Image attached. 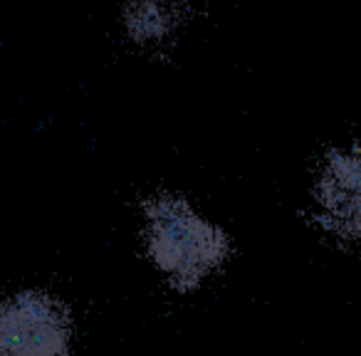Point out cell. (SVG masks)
<instances>
[{
	"label": "cell",
	"mask_w": 361,
	"mask_h": 356,
	"mask_svg": "<svg viewBox=\"0 0 361 356\" xmlns=\"http://www.w3.org/2000/svg\"><path fill=\"white\" fill-rule=\"evenodd\" d=\"M149 255L178 292H191L231 252L226 233L191 203L176 196H154L144 203Z\"/></svg>",
	"instance_id": "6da1fadb"
},
{
	"label": "cell",
	"mask_w": 361,
	"mask_h": 356,
	"mask_svg": "<svg viewBox=\"0 0 361 356\" xmlns=\"http://www.w3.org/2000/svg\"><path fill=\"white\" fill-rule=\"evenodd\" d=\"M72 317L65 302L27 290L0 302V356H70Z\"/></svg>",
	"instance_id": "7a4b0ae2"
},
{
	"label": "cell",
	"mask_w": 361,
	"mask_h": 356,
	"mask_svg": "<svg viewBox=\"0 0 361 356\" xmlns=\"http://www.w3.org/2000/svg\"><path fill=\"white\" fill-rule=\"evenodd\" d=\"M317 218L341 240H361V144L336 149L314 181Z\"/></svg>",
	"instance_id": "3957f363"
},
{
	"label": "cell",
	"mask_w": 361,
	"mask_h": 356,
	"mask_svg": "<svg viewBox=\"0 0 361 356\" xmlns=\"http://www.w3.org/2000/svg\"><path fill=\"white\" fill-rule=\"evenodd\" d=\"M178 0H129L124 8L126 35L139 45H159L178 32Z\"/></svg>",
	"instance_id": "277c9868"
}]
</instances>
